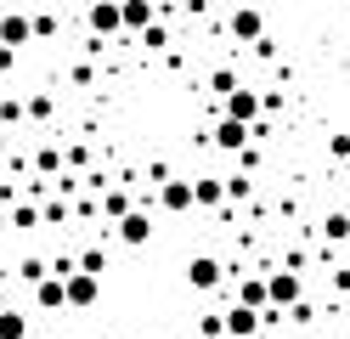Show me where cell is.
Returning a JSON list of instances; mask_svg holds the SVG:
<instances>
[{"label":"cell","instance_id":"obj_1","mask_svg":"<svg viewBox=\"0 0 350 339\" xmlns=\"http://www.w3.org/2000/svg\"><path fill=\"white\" fill-rule=\"evenodd\" d=\"M226 119H237V125H260V90L254 85H243V90H232V97H226Z\"/></svg>","mask_w":350,"mask_h":339},{"label":"cell","instance_id":"obj_2","mask_svg":"<svg viewBox=\"0 0 350 339\" xmlns=\"http://www.w3.org/2000/svg\"><path fill=\"white\" fill-rule=\"evenodd\" d=\"M62 283H68V305H74V311H91L96 294H102V277H91V271H68Z\"/></svg>","mask_w":350,"mask_h":339},{"label":"cell","instance_id":"obj_3","mask_svg":"<svg viewBox=\"0 0 350 339\" xmlns=\"http://www.w3.org/2000/svg\"><path fill=\"white\" fill-rule=\"evenodd\" d=\"M266 288H271V305H299V271H294V266L271 271V277H266Z\"/></svg>","mask_w":350,"mask_h":339},{"label":"cell","instance_id":"obj_4","mask_svg":"<svg viewBox=\"0 0 350 339\" xmlns=\"http://www.w3.org/2000/svg\"><path fill=\"white\" fill-rule=\"evenodd\" d=\"M29 34H34V17H23V12H6L0 17V45H29Z\"/></svg>","mask_w":350,"mask_h":339},{"label":"cell","instance_id":"obj_5","mask_svg":"<svg viewBox=\"0 0 350 339\" xmlns=\"http://www.w3.org/2000/svg\"><path fill=\"white\" fill-rule=\"evenodd\" d=\"M147 238H152V221H147L142 210H130V215L119 221V243H130V249H142Z\"/></svg>","mask_w":350,"mask_h":339},{"label":"cell","instance_id":"obj_6","mask_svg":"<svg viewBox=\"0 0 350 339\" xmlns=\"http://www.w3.org/2000/svg\"><path fill=\"white\" fill-rule=\"evenodd\" d=\"M221 316H226V334H232V339H254V334H260V311L232 305V311H221Z\"/></svg>","mask_w":350,"mask_h":339},{"label":"cell","instance_id":"obj_7","mask_svg":"<svg viewBox=\"0 0 350 339\" xmlns=\"http://www.w3.org/2000/svg\"><path fill=\"white\" fill-rule=\"evenodd\" d=\"M159 203H164L170 215L192 210V181H164V187H159Z\"/></svg>","mask_w":350,"mask_h":339},{"label":"cell","instance_id":"obj_8","mask_svg":"<svg viewBox=\"0 0 350 339\" xmlns=\"http://www.w3.org/2000/svg\"><path fill=\"white\" fill-rule=\"evenodd\" d=\"M215 147H226V153H243V147H249V125L221 119V125H215Z\"/></svg>","mask_w":350,"mask_h":339},{"label":"cell","instance_id":"obj_9","mask_svg":"<svg viewBox=\"0 0 350 339\" xmlns=\"http://www.w3.org/2000/svg\"><path fill=\"white\" fill-rule=\"evenodd\" d=\"M34 305H40V311H62V305H68V283H62V277H46V283L34 288Z\"/></svg>","mask_w":350,"mask_h":339},{"label":"cell","instance_id":"obj_10","mask_svg":"<svg viewBox=\"0 0 350 339\" xmlns=\"http://www.w3.org/2000/svg\"><path fill=\"white\" fill-rule=\"evenodd\" d=\"M119 23H124V12L113 6V0H96V6H91V29L96 34H119Z\"/></svg>","mask_w":350,"mask_h":339},{"label":"cell","instance_id":"obj_11","mask_svg":"<svg viewBox=\"0 0 350 339\" xmlns=\"http://www.w3.org/2000/svg\"><path fill=\"white\" fill-rule=\"evenodd\" d=\"M232 34L237 40H266V17L260 12H232Z\"/></svg>","mask_w":350,"mask_h":339},{"label":"cell","instance_id":"obj_12","mask_svg":"<svg viewBox=\"0 0 350 339\" xmlns=\"http://www.w3.org/2000/svg\"><path fill=\"white\" fill-rule=\"evenodd\" d=\"M187 283H192V288H215V283H221V260L198 255V260H192V271H187Z\"/></svg>","mask_w":350,"mask_h":339},{"label":"cell","instance_id":"obj_13","mask_svg":"<svg viewBox=\"0 0 350 339\" xmlns=\"http://www.w3.org/2000/svg\"><path fill=\"white\" fill-rule=\"evenodd\" d=\"M221 198H226V187H221L215 175H198V181H192V203H204V210H215Z\"/></svg>","mask_w":350,"mask_h":339},{"label":"cell","instance_id":"obj_14","mask_svg":"<svg viewBox=\"0 0 350 339\" xmlns=\"http://www.w3.org/2000/svg\"><path fill=\"white\" fill-rule=\"evenodd\" d=\"M23 334H29V316L6 305V311H0V339H23Z\"/></svg>","mask_w":350,"mask_h":339},{"label":"cell","instance_id":"obj_15","mask_svg":"<svg viewBox=\"0 0 350 339\" xmlns=\"http://www.w3.org/2000/svg\"><path fill=\"white\" fill-rule=\"evenodd\" d=\"M124 23H130V29H147V23H152V6H147V0H124Z\"/></svg>","mask_w":350,"mask_h":339},{"label":"cell","instance_id":"obj_16","mask_svg":"<svg viewBox=\"0 0 350 339\" xmlns=\"http://www.w3.org/2000/svg\"><path fill=\"white\" fill-rule=\"evenodd\" d=\"M209 90H221V97H232V90H243V79H237V68H215V74H209Z\"/></svg>","mask_w":350,"mask_h":339},{"label":"cell","instance_id":"obj_17","mask_svg":"<svg viewBox=\"0 0 350 339\" xmlns=\"http://www.w3.org/2000/svg\"><path fill=\"white\" fill-rule=\"evenodd\" d=\"M102 210L113 215V221H124V215H130V192H124V187H113V192L102 198Z\"/></svg>","mask_w":350,"mask_h":339},{"label":"cell","instance_id":"obj_18","mask_svg":"<svg viewBox=\"0 0 350 339\" xmlns=\"http://www.w3.org/2000/svg\"><path fill=\"white\" fill-rule=\"evenodd\" d=\"M23 113H29V102H23V97H6V102H0V119H6V125H17Z\"/></svg>","mask_w":350,"mask_h":339},{"label":"cell","instance_id":"obj_19","mask_svg":"<svg viewBox=\"0 0 350 339\" xmlns=\"http://www.w3.org/2000/svg\"><path fill=\"white\" fill-rule=\"evenodd\" d=\"M102 266H107L102 249H85V255H79V271H91V277H102Z\"/></svg>","mask_w":350,"mask_h":339},{"label":"cell","instance_id":"obj_20","mask_svg":"<svg viewBox=\"0 0 350 339\" xmlns=\"http://www.w3.org/2000/svg\"><path fill=\"white\" fill-rule=\"evenodd\" d=\"M322 232H327V238H350V215H327Z\"/></svg>","mask_w":350,"mask_h":339},{"label":"cell","instance_id":"obj_21","mask_svg":"<svg viewBox=\"0 0 350 339\" xmlns=\"http://www.w3.org/2000/svg\"><path fill=\"white\" fill-rule=\"evenodd\" d=\"M226 198H249V175H226Z\"/></svg>","mask_w":350,"mask_h":339},{"label":"cell","instance_id":"obj_22","mask_svg":"<svg viewBox=\"0 0 350 339\" xmlns=\"http://www.w3.org/2000/svg\"><path fill=\"white\" fill-rule=\"evenodd\" d=\"M226 334V316H204V339H221Z\"/></svg>","mask_w":350,"mask_h":339},{"label":"cell","instance_id":"obj_23","mask_svg":"<svg viewBox=\"0 0 350 339\" xmlns=\"http://www.w3.org/2000/svg\"><path fill=\"white\" fill-rule=\"evenodd\" d=\"M12 221H17V226H34V221H40V210H34V203H17V215H12Z\"/></svg>","mask_w":350,"mask_h":339},{"label":"cell","instance_id":"obj_24","mask_svg":"<svg viewBox=\"0 0 350 339\" xmlns=\"http://www.w3.org/2000/svg\"><path fill=\"white\" fill-rule=\"evenodd\" d=\"M12 62H17V51H12V45H0V74H6Z\"/></svg>","mask_w":350,"mask_h":339},{"label":"cell","instance_id":"obj_25","mask_svg":"<svg viewBox=\"0 0 350 339\" xmlns=\"http://www.w3.org/2000/svg\"><path fill=\"white\" fill-rule=\"evenodd\" d=\"M0 311H6V294H0Z\"/></svg>","mask_w":350,"mask_h":339}]
</instances>
